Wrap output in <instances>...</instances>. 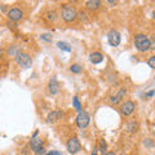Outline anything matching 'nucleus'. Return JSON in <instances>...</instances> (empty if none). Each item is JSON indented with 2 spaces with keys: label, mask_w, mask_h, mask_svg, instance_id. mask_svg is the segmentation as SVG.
Wrapping results in <instances>:
<instances>
[{
  "label": "nucleus",
  "mask_w": 155,
  "mask_h": 155,
  "mask_svg": "<svg viewBox=\"0 0 155 155\" xmlns=\"http://www.w3.org/2000/svg\"><path fill=\"white\" fill-rule=\"evenodd\" d=\"M89 61L92 62L93 65H97V64H101L104 61V56L101 54L100 52H93L89 54Z\"/></svg>",
  "instance_id": "13"
},
{
  "label": "nucleus",
  "mask_w": 155,
  "mask_h": 155,
  "mask_svg": "<svg viewBox=\"0 0 155 155\" xmlns=\"http://www.w3.org/2000/svg\"><path fill=\"white\" fill-rule=\"evenodd\" d=\"M107 41L111 47H118L120 44V34L116 30H111L107 34Z\"/></svg>",
  "instance_id": "7"
},
{
  "label": "nucleus",
  "mask_w": 155,
  "mask_h": 155,
  "mask_svg": "<svg viewBox=\"0 0 155 155\" xmlns=\"http://www.w3.org/2000/svg\"><path fill=\"white\" fill-rule=\"evenodd\" d=\"M57 47L62 51H66V52H71V45L69 43H65V41H58L57 43Z\"/></svg>",
  "instance_id": "15"
},
{
  "label": "nucleus",
  "mask_w": 155,
  "mask_h": 155,
  "mask_svg": "<svg viewBox=\"0 0 155 155\" xmlns=\"http://www.w3.org/2000/svg\"><path fill=\"white\" fill-rule=\"evenodd\" d=\"M134 109H136L134 102H132V101H125V102L122 104V106H120V113L124 116H129L134 111Z\"/></svg>",
  "instance_id": "6"
},
{
  "label": "nucleus",
  "mask_w": 155,
  "mask_h": 155,
  "mask_svg": "<svg viewBox=\"0 0 155 155\" xmlns=\"http://www.w3.org/2000/svg\"><path fill=\"white\" fill-rule=\"evenodd\" d=\"M70 70H71V72H74V74H79V72H81V66H80V65H78V64L71 65Z\"/></svg>",
  "instance_id": "19"
},
{
  "label": "nucleus",
  "mask_w": 155,
  "mask_h": 155,
  "mask_svg": "<svg viewBox=\"0 0 155 155\" xmlns=\"http://www.w3.org/2000/svg\"><path fill=\"white\" fill-rule=\"evenodd\" d=\"M150 45H151V40L143 34H140L134 38V47L138 52H146L150 49Z\"/></svg>",
  "instance_id": "2"
},
{
  "label": "nucleus",
  "mask_w": 155,
  "mask_h": 155,
  "mask_svg": "<svg viewBox=\"0 0 155 155\" xmlns=\"http://www.w3.org/2000/svg\"><path fill=\"white\" fill-rule=\"evenodd\" d=\"M105 155H116V154L115 153H106Z\"/></svg>",
  "instance_id": "29"
},
{
  "label": "nucleus",
  "mask_w": 155,
  "mask_h": 155,
  "mask_svg": "<svg viewBox=\"0 0 155 155\" xmlns=\"http://www.w3.org/2000/svg\"><path fill=\"white\" fill-rule=\"evenodd\" d=\"M101 3L100 0H88V2H85V7L87 9H89V11H97L100 7H101Z\"/></svg>",
  "instance_id": "14"
},
{
  "label": "nucleus",
  "mask_w": 155,
  "mask_h": 155,
  "mask_svg": "<svg viewBox=\"0 0 155 155\" xmlns=\"http://www.w3.org/2000/svg\"><path fill=\"white\" fill-rule=\"evenodd\" d=\"M38 133L39 132L36 130V132L34 133V136L31 137V140H30V143H28V145H30V147H31V150H32V151H35V153L40 147H43V140L38 137Z\"/></svg>",
  "instance_id": "8"
},
{
  "label": "nucleus",
  "mask_w": 155,
  "mask_h": 155,
  "mask_svg": "<svg viewBox=\"0 0 155 155\" xmlns=\"http://www.w3.org/2000/svg\"><path fill=\"white\" fill-rule=\"evenodd\" d=\"M89 122H91V116H89V114L87 113V111H84V110H81L79 114H78V116H76V124H78V127L79 128H87L88 127V124H89Z\"/></svg>",
  "instance_id": "4"
},
{
  "label": "nucleus",
  "mask_w": 155,
  "mask_h": 155,
  "mask_svg": "<svg viewBox=\"0 0 155 155\" xmlns=\"http://www.w3.org/2000/svg\"><path fill=\"white\" fill-rule=\"evenodd\" d=\"M16 61L17 64L23 67V69H30V67L32 66V60L31 57L27 54V53H23V52H19L18 54L16 56Z\"/></svg>",
  "instance_id": "3"
},
{
  "label": "nucleus",
  "mask_w": 155,
  "mask_h": 155,
  "mask_svg": "<svg viewBox=\"0 0 155 155\" xmlns=\"http://www.w3.org/2000/svg\"><path fill=\"white\" fill-rule=\"evenodd\" d=\"M45 18H47V19H49V21H53V22H54L56 19L58 18V14H57L56 11H49V12H47V13H45Z\"/></svg>",
  "instance_id": "16"
},
{
  "label": "nucleus",
  "mask_w": 155,
  "mask_h": 155,
  "mask_svg": "<svg viewBox=\"0 0 155 155\" xmlns=\"http://www.w3.org/2000/svg\"><path fill=\"white\" fill-rule=\"evenodd\" d=\"M48 88H49V93L51 94H57L58 91H60V84L56 78H52L49 80V84H48Z\"/></svg>",
  "instance_id": "12"
},
{
  "label": "nucleus",
  "mask_w": 155,
  "mask_h": 155,
  "mask_svg": "<svg viewBox=\"0 0 155 155\" xmlns=\"http://www.w3.org/2000/svg\"><path fill=\"white\" fill-rule=\"evenodd\" d=\"M35 154H36V155H45L47 153H45V149H44V147H40Z\"/></svg>",
  "instance_id": "22"
},
{
  "label": "nucleus",
  "mask_w": 155,
  "mask_h": 155,
  "mask_svg": "<svg viewBox=\"0 0 155 155\" xmlns=\"http://www.w3.org/2000/svg\"><path fill=\"white\" fill-rule=\"evenodd\" d=\"M145 145H147V146H151V141H150V140H147V141H145Z\"/></svg>",
  "instance_id": "27"
},
{
  "label": "nucleus",
  "mask_w": 155,
  "mask_h": 155,
  "mask_svg": "<svg viewBox=\"0 0 155 155\" xmlns=\"http://www.w3.org/2000/svg\"><path fill=\"white\" fill-rule=\"evenodd\" d=\"M66 147H67V150H69V153H71V154H76V153L81 149V145H80L79 140H78L76 137H71L69 141H67Z\"/></svg>",
  "instance_id": "5"
},
{
  "label": "nucleus",
  "mask_w": 155,
  "mask_h": 155,
  "mask_svg": "<svg viewBox=\"0 0 155 155\" xmlns=\"http://www.w3.org/2000/svg\"><path fill=\"white\" fill-rule=\"evenodd\" d=\"M51 35H48V34H44V35H41V39L43 40H45V41H51L52 40V38H49Z\"/></svg>",
  "instance_id": "23"
},
{
  "label": "nucleus",
  "mask_w": 155,
  "mask_h": 155,
  "mask_svg": "<svg viewBox=\"0 0 155 155\" xmlns=\"http://www.w3.org/2000/svg\"><path fill=\"white\" fill-rule=\"evenodd\" d=\"M98 150H100V151L101 153H105L106 154V150H107V145H106V141H105V140L102 138V140H100V143H98Z\"/></svg>",
  "instance_id": "18"
},
{
  "label": "nucleus",
  "mask_w": 155,
  "mask_h": 155,
  "mask_svg": "<svg viewBox=\"0 0 155 155\" xmlns=\"http://www.w3.org/2000/svg\"><path fill=\"white\" fill-rule=\"evenodd\" d=\"M150 49H154L155 51V39L151 40V45H150Z\"/></svg>",
  "instance_id": "25"
},
{
  "label": "nucleus",
  "mask_w": 155,
  "mask_h": 155,
  "mask_svg": "<svg viewBox=\"0 0 155 155\" xmlns=\"http://www.w3.org/2000/svg\"><path fill=\"white\" fill-rule=\"evenodd\" d=\"M8 18L11 21H19V19L23 18V12L19 8H12L8 12Z\"/></svg>",
  "instance_id": "9"
},
{
  "label": "nucleus",
  "mask_w": 155,
  "mask_h": 155,
  "mask_svg": "<svg viewBox=\"0 0 155 155\" xmlns=\"http://www.w3.org/2000/svg\"><path fill=\"white\" fill-rule=\"evenodd\" d=\"M109 3L110 4H116V2H114V0H109Z\"/></svg>",
  "instance_id": "30"
},
{
  "label": "nucleus",
  "mask_w": 155,
  "mask_h": 155,
  "mask_svg": "<svg viewBox=\"0 0 155 155\" xmlns=\"http://www.w3.org/2000/svg\"><path fill=\"white\" fill-rule=\"evenodd\" d=\"M154 94H155V91H150L146 96H147V97H151V96H154Z\"/></svg>",
  "instance_id": "26"
},
{
  "label": "nucleus",
  "mask_w": 155,
  "mask_h": 155,
  "mask_svg": "<svg viewBox=\"0 0 155 155\" xmlns=\"http://www.w3.org/2000/svg\"><path fill=\"white\" fill-rule=\"evenodd\" d=\"M45 155H62V154L58 153V151H51V153H47Z\"/></svg>",
  "instance_id": "24"
},
{
  "label": "nucleus",
  "mask_w": 155,
  "mask_h": 155,
  "mask_svg": "<svg viewBox=\"0 0 155 155\" xmlns=\"http://www.w3.org/2000/svg\"><path fill=\"white\" fill-rule=\"evenodd\" d=\"M62 118H64V113H62L61 110H54V111H52V113H49V115H48V118H47V122L52 124V123H56L58 120H61Z\"/></svg>",
  "instance_id": "10"
},
{
  "label": "nucleus",
  "mask_w": 155,
  "mask_h": 155,
  "mask_svg": "<svg viewBox=\"0 0 155 155\" xmlns=\"http://www.w3.org/2000/svg\"><path fill=\"white\" fill-rule=\"evenodd\" d=\"M127 129H128V132H130V133L137 132V129H138V123H136V122H129L128 125H127Z\"/></svg>",
  "instance_id": "17"
},
{
  "label": "nucleus",
  "mask_w": 155,
  "mask_h": 155,
  "mask_svg": "<svg viewBox=\"0 0 155 155\" xmlns=\"http://www.w3.org/2000/svg\"><path fill=\"white\" fill-rule=\"evenodd\" d=\"M72 104H74V106H75V109L79 111H81V105H80V102H79V98H78V97H74V98H72Z\"/></svg>",
  "instance_id": "20"
},
{
  "label": "nucleus",
  "mask_w": 155,
  "mask_h": 155,
  "mask_svg": "<svg viewBox=\"0 0 155 155\" xmlns=\"http://www.w3.org/2000/svg\"><path fill=\"white\" fill-rule=\"evenodd\" d=\"M147 65L151 67V69H155V56H151L149 58V61H147Z\"/></svg>",
  "instance_id": "21"
},
{
  "label": "nucleus",
  "mask_w": 155,
  "mask_h": 155,
  "mask_svg": "<svg viewBox=\"0 0 155 155\" xmlns=\"http://www.w3.org/2000/svg\"><path fill=\"white\" fill-rule=\"evenodd\" d=\"M61 17L65 22H72L75 21L76 17H78V11L74 5L71 4H64L61 8Z\"/></svg>",
  "instance_id": "1"
},
{
  "label": "nucleus",
  "mask_w": 155,
  "mask_h": 155,
  "mask_svg": "<svg viewBox=\"0 0 155 155\" xmlns=\"http://www.w3.org/2000/svg\"><path fill=\"white\" fill-rule=\"evenodd\" d=\"M125 94H127V89H125V88L119 89V91H118V93H116V94H114V96H111V98H110V102H111V104H114V105L119 104L120 101H122V100L124 98V96H125Z\"/></svg>",
  "instance_id": "11"
},
{
  "label": "nucleus",
  "mask_w": 155,
  "mask_h": 155,
  "mask_svg": "<svg viewBox=\"0 0 155 155\" xmlns=\"http://www.w3.org/2000/svg\"><path fill=\"white\" fill-rule=\"evenodd\" d=\"M97 150H98V149H93V153H92V155H97Z\"/></svg>",
  "instance_id": "28"
}]
</instances>
